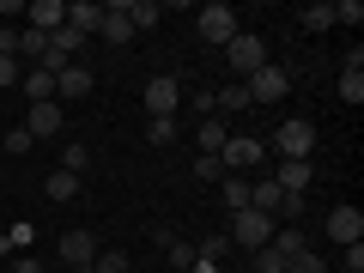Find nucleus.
I'll return each mask as SVG.
<instances>
[{"mask_svg": "<svg viewBox=\"0 0 364 273\" xmlns=\"http://www.w3.org/2000/svg\"><path fill=\"white\" fill-rule=\"evenodd\" d=\"M273 231H279V225H273L267 213L243 207V213H231V231H225V237H231L237 249H249V255H255V249H267V243H273Z\"/></svg>", "mask_w": 364, "mask_h": 273, "instance_id": "f257e3e1", "label": "nucleus"}, {"mask_svg": "<svg viewBox=\"0 0 364 273\" xmlns=\"http://www.w3.org/2000/svg\"><path fill=\"white\" fill-rule=\"evenodd\" d=\"M195 25H200V43H213V49H225V43L237 37V6H225V0H207V6H200L195 13Z\"/></svg>", "mask_w": 364, "mask_h": 273, "instance_id": "f03ea898", "label": "nucleus"}, {"mask_svg": "<svg viewBox=\"0 0 364 273\" xmlns=\"http://www.w3.org/2000/svg\"><path fill=\"white\" fill-rule=\"evenodd\" d=\"M273 152H279V158H310L316 152V122L286 116V122H279V134H273Z\"/></svg>", "mask_w": 364, "mask_h": 273, "instance_id": "7ed1b4c3", "label": "nucleus"}, {"mask_svg": "<svg viewBox=\"0 0 364 273\" xmlns=\"http://www.w3.org/2000/svg\"><path fill=\"white\" fill-rule=\"evenodd\" d=\"M243 91H249V104H286L291 73H286V67H255V73L243 79Z\"/></svg>", "mask_w": 364, "mask_h": 273, "instance_id": "20e7f679", "label": "nucleus"}, {"mask_svg": "<svg viewBox=\"0 0 364 273\" xmlns=\"http://www.w3.org/2000/svg\"><path fill=\"white\" fill-rule=\"evenodd\" d=\"M225 61H231L237 67V73H255V67H267V43H261V37H249V31H237V37L231 43H225Z\"/></svg>", "mask_w": 364, "mask_h": 273, "instance_id": "39448f33", "label": "nucleus"}, {"mask_svg": "<svg viewBox=\"0 0 364 273\" xmlns=\"http://www.w3.org/2000/svg\"><path fill=\"white\" fill-rule=\"evenodd\" d=\"M91 67H79V61H67V67H55V97L61 104H79V97H91Z\"/></svg>", "mask_w": 364, "mask_h": 273, "instance_id": "423d86ee", "label": "nucleus"}, {"mask_svg": "<svg viewBox=\"0 0 364 273\" xmlns=\"http://www.w3.org/2000/svg\"><path fill=\"white\" fill-rule=\"evenodd\" d=\"M146 109H152V116H176V109H182V79L176 73H158L152 85H146Z\"/></svg>", "mask_w": 364, "mask_h": 273, "instance_id": "0eeeda50", "label": "nucleus"}, {"mask_svg": "<svg viewBox=\"0 0 364 273\" xmlns=\"http://www.w3.org/2000/svg\"><path fill=\"white\" fill-rule=\"evenodd\" d=\"M219 164H225V176H243V170H255L261 164V140H225V152H219Z\"/></svg>", "mask_w": 364, "mask_h": 273, "instance_id": "6e6552de", "label": "nucleus"}, {"mask_svg": "<svg viewBox=\"0 0 364 273\" xmlns=\"http://www.w3.org/2000/svg\"><path fill=\"white\" fill-rule=\"evenodd\" d=\"M328 237H334L340 249H346V243H364V213H358V207H334V213H328Z\"/></svg>", "mask_w": 364, "mask_h": 273, "instance_id": "1a4fd4ad", "label": "nucleus"}, {"mask_svg": "<svg viewBox=\"0 0 364 273\" xmlns=\"http://www.w3.org/2000/svg\"><path fill=\"white\" fill-rule=\"evenodd\" d=\"M310 158H279V170H273V182H279V195H304L310 188Z\"/></svg>", "mask_w": 364, "mask_h": 273, "instance_id": "9d476101", "label": "nucleus"}, {"mask_svg": "<svg viewBox=\"0 0 364 273\" xmlns=\"http://www.w3.org/2000/svg\"><path fill=\"white\" fill-rule=\"evenodd\" d=\"M25 18H31V31L55 37V31L67 25V6H61V0H31V6H25Z\"/></svg>", "mask_w": 364, "mask_h": 273, "instance_id": "9b49d317", "label": "nucleus"}, {"mask_svg": "<svg viewBox=\"0 0 364 273\" xmlns=\"http://www.w3.org/2000/svg\"><path fill=\"white\" fill-rule=\"evenodd\" d=\"M91 255H97V237H91V231H67V237H61V261H67V267L85 273Z\"/></svg>", "mask_w": 364, "mask_h": 273, "instance_id": "f8f14e48", "label": "nucleus"}, {"mask_svg": "<svg viewBox=\"0 0 364 273\" xmlns=\"http://www.w3.org/2000/svg\"><path fill=\"white\" fill-rule=\"evenodd\" d=\"M249 207L267 213V219H273V213H286V195H279V182H273V176H255V182H249Z\"/></svg>", "mask_w": 364, "mask_h": 273, "instance_id": "ddd939ff", "label": "nucleus"}, {"mask_svg": "<svg viewBox=\"0 0 364 273\" xmlns=\"http://www.w3.org/2000/svg\"><path fill=\"white\" fill-rule=\"evenodd\" d=\"M116 13L128 18L134 31H158V18H164V6H158V0H116Z\"/></svg>", "mask_w": 364, "mask_h": 273, "instance_id": "4468645a", "label": "nucleus"}, {"mask_svg": "<svg viewBox=\"0 0 364 273\" xmlns=\"http://www.w3.org/2000/svg\"><path fill=\"white\" fill-rule=\"evenodd\" d=\"M61 104H31V116H25V128H31V140H49V134H61Z\"/></svg>", "mask_w": 364, "mask_h": 273, "instance_id": "2eb2a0df", "label": "nucleus"}, {"mask_svg": "<svg viewBox=\"0 0 364 273\" xmlns=\"http://www.w3.org/2000/svg\"><path fill=\"white\" fill-rule=\"evenodd\" d=\"M67 25H73L79 37H97V31H104V6H97V0H73V6H67Z\"/></svg>", "mask_w": 364, "mask_h": 273, "instance_id": "dca6fc26", "label": "nucleus"}, {"mask_svg": "<svg viewBox=\"0 0 364 273\" xmlns=\"http://www.w3.org/2000/svg\"><path fill=\"white\" fill-rule=\"evenodd\" d=\"M18 85H25L31 104H55V73H49V67H25V73H18Z\"/></svg>", "mask_w": 364, "mask_h": 273, "instance_id": "f3484780", "label": "nucleus"}, {"mask_svg": "<svg viewBox=\"0 0 364 273\" xmlns=\"http://www.w3.org/2000/svg\"><path fill=\"white\" fill-rule=\"evenodd\" d=\"M97 37H104L109 49H128V43H134V25L116 13V6H104V31H97Z\"/></svg>", "mask_w": 364, "mask_h": 273, "instance_id": "a211bd4d", "label": "nucleus"}, {"mask_svg": "<svg viewBox=\"0 0 364 273\" xmlns=\"http://www.w3.org/2000/svg\"><path fill=\"white\" fill-rule=\"evenodd\" d=\"M225 140H231V134H225V122H219V116L200 122V158H219V152H225Z\"/></svg>", "mask_w": 364, "mask_h": 273, "instance_id": "6ab92c4d", "label": "nucleus"}, {"mask_svg": "<svg viewBox=\"0 0 364 273\" xmlns=\"http://www.w3.org/2000/svg\"><path fill=\"white\" fill-rule=\"evenodd\" d=\"M219 200H225V213H243L249 207V176H225L219 182Z\"/></svg>", "mask_w": 364, "mask_h": 273, "instance_id": "aec40b11", "label": "nucleus"}, {"mask_svg": "<svg viewBox=\"0 0 364 273\" xmlns=\"http://www.w3.org/2000/svg\"><path fill=\"white\" fill-rule=\"evenodd\" d=\"M43 55H49V37L31 31V25H18V61H43Z\"/></svg>", "mask_w": 364, "mask_h": 273, "instance_id": "412c9836", "label": "nucleus"}, {"mask_svg": "<svg viewBox=\"0 0 364 273\" xmlns=\"http://www.w3.org/2000/svg\"><path fill=\"white\" fill-rule=\"evenodd\" d=\"M340 97H346L352 109L364 104V67H340Z\"/></svg>", "mask_w": 364, "mask_h": 273, "instance_id": "4be33fe9", "label": "nucleus"}, {"mask_svg": "<svg viewBox=\"0 0 364 273\" xmlns=\"http://www.w3.org/2000/svg\"><path fill=\"white\" fill-rule=\"evenodd\" d=\"M85 273H128V249H97Z\"/></svg>", "mask_w": 364, "mask_h": 273, "instance_id": "5701e85b", "label": "nucleus"}, {"mask_svg": "<svg viewBox=\"0 0 364 273\" xmlns=\"http://www.w3.org/2000/svg\"><path fill=\"white\" fill-rule=\"evenodd\" d=\"M182 104H195V116L207 122L213 109H219V85H200V91H182Z\"/></svg>", "mask_w": 364, "mask_h": 273, "instance_id": "b1692460", "label": "nucleus"}, {"mask_svg": "<svg viewBox=\"0 0 364 273\" xmlns=\"http://www.w3.org/2000/svg\"><path fill=\"white\" fill-rule=\"evenodd\" d=\"M61 170H67V176H85V170H91V152H85V146H61Z\"/></svg>", "mask_w": 364, "mask_h": 273, "instance_id": "393cba45", "label": "nucleus"}, {"mask_svg": "<svg viewBox=\"0 0 364 273\" xmlns=\"http://www.w3.org/2000/svg\"><path fill=\"white\" fill-rule=\"evenodd\" d=\"M49 200H61V207H67V200H79V176L55 170V176H49Z\"/></svg>", "mask_w": 364, "mask_h": 273, "instance_id": "a878e982", "label": "nucleus"}, {"mask_svg": "<svg viewBox=\"0 0 364 273\" xmlns=\"http://www.w3.org/2000/svg\"><path fill=\"white\" fill-rule=\"evenodd\" d=\"M164 255H170V267H195V243H182V237H164Z\"/></svg>", "mask_w": 364, "mask_h": 273, "instance_id": "bb28decb", "label": "nucleus"}, {"mask_svg": "<svg viewBox=\"0 0 364 273\" xmlns=\"http://www.w3.org/2000/svg\"><path fill=\"white\" fill-rule=\"evenodd\" d=\"M304 31H328V25H334V6H328V0H316V6H304Z\"/></svg>", "mask_w": 364, "mask_h": 273, "instance_id": "cd10ccee", "label": "nucleus"}, {"mask_svg": "<svg viewBox=\"0 0 364 273\" xmlns=\"http://www.w3.org/2000/svg\"><path fill=\"white\" fill-rule=\"evenodd\" d=\"M334 25H364V0H334Z\"/></svg>", "mask_w": 364, "mask_h": 273, "instance_id": "c85d7f7f", "label": "nucleus"}, {"mask_svg": "<svg viewBox=\"0 0 364 273\" xmlns=\"http://www.w3.org/2000/svg\"><path fill=\"white\" fill-rule=\"evenodd\" d=\"M249 267H255V273H286V255H279V249H255V261H249Z\"/></svg>", "mask_w": 364, "mask_h": 273, "instance_id": "c756f323", "label": "nucleus"}, {"mask_svg": "<svg viewBox=\"0 0 364 273\" xmlns=\"http://www.w3.org/2000/svg\"><path fill=\"white\" fill-rule=\"evenodd\" d=\"M31 146H37V140H31V128H25V122H13V128H6V152H13V158H25Z\"/></svg>", "mask_w": 364, "mask_h": 273, "instance_id": "7c9ffc66", "label": "nucleus"}, {"mask_svg": "<svg viewBox=\"0 0 364 273\" xmlns=\"http://www.w3.org/2000/svg\"><path fill=\"white\" fill-rule=\"evenodd\" d=\"M273 249H279V255H304V249H310V243H304V231H273Z\"/></svg>", "mask_w": 364, "mask_h": 273, "instance_id": "2f4dec72", "label": "nucleus"}, {"mask_svg": "<svg viewBox=\"0 0 364 273\" xmlns=\"http://www.w3.org/2000/svg\"><path fill=\"white\" fill-rule=\"evenodd\" d=\"M146 140H152V146H170V140H176V116H152Z\"/></svg>", "mask_w": 364, "mask_h": 273, "instance_id": "473e14b6", "label": "nucleus"}, {"mask_svg": "<svg viewBox=\"0 0 364 273\" xmlns=\"http://www.w3.org/2000/svg\"><path fill=\"white\" fill-rule=\"evenodd\" d=\"M231 255V237H207V243L195 249V261H225Z\"/></svg>", "mask_w": 364, "mask_h": 273, "instance_id": "72a5a7b5", "label": "nucleus"}, {"mask_svg": "<svg viewBox=\"0 0 364 273\" xmlns=\"http://www.w3.org/2000/svg\"><path fill=\"white\" fill-rule=\"evenodd\" d=\"M219 109H249V91L243 85H219Z\"/></svg>", "mask_w": 364, "mask_h": 273, "instance_id": "f704fd0d", "label": "nucleus"}, {"mask_svg": "<svg viewBox=\"0 0 364 273\" xmlns=\"http://www.w3.org/2000/svg\"><path fill=\"white\" fill-rule=\"evenodd\" d=\"M195 176L200 182H225V164H219V158H195Z\"/></svg>", "mask_w": 364, "mask_h": 273, "instance_id": "c9c22d12", "label": "nucleus"}, {"mask_svg": "<svg viewBox=\"0 0 364 273\" xmlns=\"http://www.w3.org/2000/svg\"><path fill=\"white\" fill-rule=\"evenodd\" d=\"M286 273H322V261H316V249H304V255L286 261Z\"/></svg>", "mask_w": 364, "mask_h": 273, "instance_id": "e433bc0d", "label": "nucleus"}, {"mask_svg": "<svg viewBox=\"0 0 364 273\" xmlns=\"http://www.w3.org/2000/svg\"><path fill=\"white\" fill-rule=\"evenodd\" d=\"M18 73H25V67H18L13 55H0V91H13V85H18Z\"/></svg>", "mask_w": 364, "mask_h": 273, "instance_id": "4c0bfd02", "label": "nucleus"}, {"mask_svg": "<svg viewBox=\"0 0 364 273\" xmlns=\"http://www.w3.org/2000/svg\"><path fill=\"white\" fill-rule=\"evenodd\" d=\"M340 261H346L352 273H364V243H346V249H340Z\"/></svg>", "mask_w": 364, "mask_h": 273, "instance_id": "58836bf2", "label": "nucleus"}, {"mask_svg": "<svg viewBox=\"0 0 364 273\" xmlns=\"http://www.w3.org/2000/svg\"><path fill=\"white\" fill-rule=\"evenodd\" d=\"M13 273H43V261H37V255H18V261H13Z\"/></svg>", "mask_w": 364, "mask_h": 273, "instance_id": "ea45409f", "label": "nucleus"}, {"mask_svg": "<svg viewBox=\"0 0 364 273\" xmlns=\"http://www.w3.org/2000/svg\"><path fill=\"white\" fill-rule=\"evenodd\" d=\"M188 273H225V267H219V261H195V267H188Z\"/></svg>", "mask_w": 364, "mask_h": 273, "instance_id": "a19ab883", "label": "nucleus"}, {"mask_svg": "<svg viewBox=\"0 0 364 273\" xmlns=\"http://www.w3.org/2000/svg\"><path fill=\"white\" fill-rule=\"evenodd\" d=\"M231 273H249V267H231Z\"/></svg>", "mask_w": 364, "mask_h": 273, "instance_id": "79ce46f5", "label": "nucleus"}, {"mask_svg": "<svg viewBox=\"0 0 364 273\" xmlns=\"http://www.w3.org/2000/svg\"><path fill=\"white\" fill-rule=\"evenodd\" d=\"M0 25H6V18H0Z\"/></svg>", "mask_w": 364, "mask_h": 273, "instance_id": "37998d69", "label": "nucleus"}]
</instances>
